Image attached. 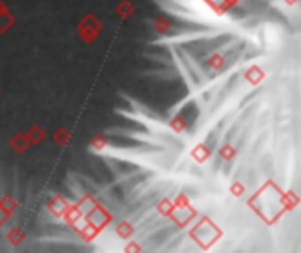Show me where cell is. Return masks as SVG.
Returning <instances> with one entry per match:
<instances>
[]
</instances>
